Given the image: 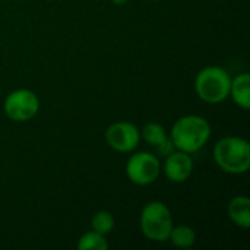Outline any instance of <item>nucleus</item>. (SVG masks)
I'll return each instance as SVG.
<instances>
[{
  "instance_id": "2eb2a0df",
  "label": "nucleus",
  "mask_w": 250,
  "mask_h": 250,
  "mask_svg": "<svg viewBox=\"0 0 250 250\" xmlns=\"http://www.w3.org/2000/svg\"><path fill=\"white\" fill-rule=\"evenodd\" d=\"M155 149H157V154L160 157H164V158L167 155H170L173 151H176V148H174V145H173V142H171L170 138H167L163 144H160L158 146H155Z\"/></svg>"
},
{
  "instance_id": "4468645a",
  "label": "nucleus",
  "mask_w": 250,
  "mask_h": 250,
  "mask_svg": "<svg viewBox=\"0 0 250 250\" xmlns=\"http://www.w3.org/2000/svg\"><path fill=\"white\" fill-rule=\"evenodd\" d=\"M91 227L94 231L100 233V234H110L114 227H116V220H114V215L110 212V211H98L92 215L91 218Z\"/></svg>"
},
{
  "instance_id": "f257e3e1",
  "label": "nucleus",
  "mask_w": 250,
  "mask_h": 250,
  "mask_svg": "<svg viewBox=\"0 0 250 250\" xmlns=\"http://www.w3.org/2000/svg\"><path fill=\"white\" fill-rule=\"evenodd\" d=\"M211 125L209 122L198 114H188L177 119L168 133L176 149L195 154L201 151L211 139Z\"/></svg>"
},
{
  "instance_id": "9d476101",
  "label": "nucleus",
  "mask_w": 250,
  "mask_h": 250,
  "mask_svg": "<svg viewBox=\"0 0 250 250\" xmlns=\"http://www.w3.org/2000/svg\"><path fill=\"white\" fill-rule=\"evenodd\" d=\"M229 98L233 100L236 105L243 110L250 108V75L248 72L239 73L237 76L231 78L230 94Z\"/></svg>"
},
{
  "instance_id": "7ed1b4c3",
  "label": "nucleus",
  "mask_w": 250,
  "mask_h": 250,
  "mask_svg": "<svg viewBox=\"0 0 250 250\" xmlns=\"http://www.w3.org/2000/svg\"><path fill=\"white\" fill-rule=\"evenodd\" d=\"M173 215L170 208L161 201H149L141 211L139 229L142 236L154 243L168 242L173 229Z\"/></svg>"
},
{
  "instance_id": "423d86ee",
  "label": "nucleus",
  "mask_w": 250,
  "mask_h": 250,
  "mask_svg": "<svg viewBox=\"0 0 250 250\" xmlns=\"http://www.w3.org/2000/svg\"><path fill=\"white\" fill-rule=\"evenodd\" d=\"M38 95L26 88H19L9 92L3 101V111L12 122L23 123L32 120L40 111Z\"/></svg>"
},
{
  "instance_id": "6e6552de",
  "label": "nucleus",
  "mask_w": 250,
  "mask_h": 250,
  "mask_svg": "<svg viewBox=\"0 0 250 250\" xmlns=\"http://www.w3.org/2000/svg\"><path fill=\"white\" fill-rule=\"evenodd\" d=\"M193 166L192 154L176 149L164 158V163L161 164V173H164L171 183H185L192 176Z\"/></svg>"
},
{
  "instance_id": "0eeeda50",
  "label": "nucleus",
  "mask_w": 250,
  "mask_h": 250,
  "mask_svg": "<svg viewBox=\"0 0 250 250\" xmlns=\"http://www.w3.org/2000/svg\"><path fill=\"white\" fill-rule=\"evenodd\" d=\"M107 145L119 154H130L141 144V130L130 122H114L104 133Z\"/></svg>"
},
{
  "instance_id": "f3484780",
  "label": "nucleus",
  "mask_w": 250,
  "mask_h": 250,
  "mask_svg": "<svg viewBox=\"0 0 250 250\" xmlns=\"http://www.w3.org/2000/svg\"><path fill=\"white\" fill-rule=\"evenodd\" d=\"M149 1H158V0H149Z\"/></svg>"
},
{
  "instance_id": "dca6fc26",
  "label": "nucleus",
  "mask_w": 250,
  "mask_h": 250,
  "mask_svg": "<svg viewBox=\"0 0 250 250\" xmlns=\"http://www.w3.org/2000/svg\"><path fill=\"white\" fill-rule=\"evenodd\" d=\"M116 6H123V4H126L127 3V0H111Z\"/></svg>"
},
{
  "instance_id": "ddd939ff",
  "label": "nucleus",
  "mask_w": 250,
  "mask_h": 250,
  "mask_svg": "<svg viewBox=\"0 0 250 250\" xmlns=\"http://www.w3.org/2000/svg\"><path fill=\"white\" fill-rule=\"evenodd\" d=\"M108 240L104 234H100L94 230L83 233L79 240L76 248L78 250H107L108 249Z\"/></svg>"
},
{
  "instance_id": "1a4fd4ad",
  "label": "nucleus",
  "mask_w": 250,
  "mask_h": 250,
  "mask_svg": "<svg viewBox=\"0 0 250 250\" xmlns=\"http://www.w3.org/2000/svg\"><path fill=\"white\" fill-rule=\"evenodd\" d=\"M227 214L230 221L237 226L239 229L249 230L250 229V199L245 195L234 196L229 207H227Z\"/></svg>"
},
{
  "instance_id": "f03ea898",
  "label": "nucleus",
  "mask_w": 250,
  "mask_h": 250,
  "mask_svg": "<svg viewBox=\"0 0 250 250\" xmlns=\"http://www.w3.org/2000/svg\"><path fill=\"white\" fill-rule=\"evenodd\" d=\"M214 161L224 173L239 176L250 168V142L242 136L221 138L212 151Z\"/></svg>"
},
{
  "instance_id": "39448f33",
  "label": "nucleus",
  "mask_w": 250,
  "mask_h": 250,
  "mask_svg": "<svg viewBox=\"0 0 250 250\" xmlns=\"http://www.w3.org/2000/svg\"><path fill=\"white\" fill-rule=\"evenodd\" d=\"M126 161V177L136 186H149L155 183L161 174V160L157 154L148 151L130 152Z\"/></svg>"
},
{
  "instance_id": "20e7f679",
  "label": "nucleus",
  "mask_w": 250,
  "mask_h": 250,
  "mask_svg": "<svg viewBox=\"0 0 250 250\" xmlns=\"http://www.w3.org/2000/svg\"><path fill=\"white\" fill-rule=\"evenodd\" d=\"M231 85L230 73L221 66H207L195 78V92L207 104H221L229 98Z\"/></svg>"
},
{
  "instance_id": "9b49d317",
  "label": "nucleus",
  "mask_w": 250,
  "mask_h": 250,
  "mask_svg": "<svg viewBox=\"0 0 250 250\" xmlns=\"http://www.w3.org/2000/svg\"><path fill=\"white\" fill-rule=\"evenodd\" d=\"M168 242L177 249H190L196 243V231L188 224L173 226Z\"/></svg>"
},
{
  "instance_id": "f8f14e48",
  "label": "nucleus",
  "mask_w": 250,
  "mask_h": 250,
  "mask_svg": "<svg viewBox=\"0 0 250 250\" xmlns=\"http://www.w3.org/2000/svg\"><path fill=\"white\" fill-rule=\"evenodd\" d=\"M168 138L166 127L158 122H148L141 129V141H145L151 146H158Z\"/></svg>"
}]
</instances>
